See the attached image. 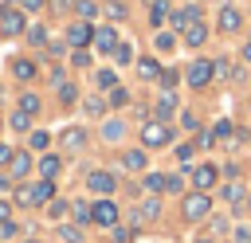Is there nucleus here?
Returning <instances> with one entry per match:
<instances>
[{
	"mask_svg": "<svg viewBox=\"0 0 251 243\" xmlns=\"http://www.w3.org/2000/svg\"><path fill=\"white\" fill-rule=\"evenodd\" d=\"M35 169H39V172H43V180H51V176H55V172H59V169H63V161H59V157H51V153H47V157H39V165H35Z\"/></svg>",
	"mask_w": 251,
	"mask_h": 243,
	"instance_id": "dca6fc26",
	"label": "nucleus"
},
{
	"mask_svg": "<svg viewBox=\"0 0 251 243\" xmlns=\"http://www.w3.org/2000/svg\"><path fill=\"white\" fill-rule=\"evenodd\" d=\"M24 243H39V239H24Z\"/></svg>",
	"mask_w": 251,
	"mask_h": 243,
	"instance_id": "864d4df0",
	"label": "nucleus"
},
{
	"mask_svg": "<svg viewBox=\"0 0 251 243\" xmlns=\"http://www.w3.org/2000/svg\"><path fill=\"white\" fill-rule=\"evenodd\" d=\"M216 176H220L216 165H196V169H192V184H196L200 192H208V188L216 184Z\"/></svg>",
	"mask_w": 251,
	"mask_h": 243,
	"instance_id": "1a4fd4ad",
	"label": "nucleus"
},
{
	"mask_svg": "<svg viewBox=\"0 0 251 243\" xmlns=\"http://www.w3.org/2000/svg\"><path fill=\"white\" fill-rule=\"evenodd\" d=\"M90 39H94V27H90L86 20H78V24L67 27V43H75V51H78L82 43H90Z\"/></svg>",
	"mask_w": 251,
	"mask_h": 243,
	"instance_id": "0eeeda50",
	"label": "nucleus"
},
{
	"mask_svg": "<svg viewBox=\"0 0 251 243\" xmlns=\"http://www.w3.org/2000/svg\"><path fill=\"white\" fill-rule=\"evenodd\" d=\"M114 59H118V63H129V59H133V51H129L126 43H118V51H114Z\"/></svg>",
	"mask_w": 251,
	"mask_h": 243,
	"instance_id": "4c0bfd02",
	"label": "nucleus"
},
{
	"mask_svg": "<svg viewBox=\"0 0 251 243\" xmlns=\"http://www.w3.org/2000/svg\"><path fill=\"white\" fill-rule=\"evenodd\" d=\"M212 74H216V63H212V59H196V63L188 67V86H196V90H200V86H208V82H212Z\"/></svg>",
	"mask_w": 251,
	"mask_h": 243,
	"instance_id": "f03ea898",
	"label": "nucleus"
},
{
	"mask_svg": "<svg viewBox=\"0 0 251 243\" xmlns=\"http://www.w3.org/2000/svg\"><path fill=\"white\" fill-rule=\"evenodd\" d=\"M196 243H212V239H196Z\"/></svg>",
	"mask_w": 251,
	"mask_h": 243,
	"instance_id": "603ef678",
	"label": "nucleus"
},
{
	"mask_svg": "<svg viewBox=\"0 0 251 243\" xmlns=\"http://www.w3.org/2000/svg\"><path fill=\"white\" fill-rule=\"evenodd\" d=\"M94 47L106 51V55L118 51V31H114V27H98V31H94Z\"/></svg>",
	"mask_w": 251,
	"mask_h": 243,
	"instance_id": "9b49d317",
	"label": "nucleus"
},
{
	"mask_svg": "<svg viewBox=\"0 0 251 243\" xmlns=\"http://www.w3.org/2000/svg\"><path fill=\"white\" fill-rule=\"evenodd\" d=\"M98 86H102V90H114V86H118V74H114V71H98Z\"/></svg>",
	"mask_w": 251,
	"mask_h": 243,
	"instance_id": "a878e982",
	"label": "nucleus"
},
{
	"mask_svg": "<svg viewBox=\"0 0 251 243\" xmlns=\"http://www.w3.org/2000/svg\"><path fill=\"white\" fill-rule=\"evenodd\" d=\"M20 31H24V12H20V8L4 12V16H0V35H20Z\"/></svg>",
	"mask_w": 251,
	"mask_h": 243,
	"instance_id": "6e6552de",
	"label": "nucleus"
},
{
	"mask_svg": "<svg viewBox=\"0 0 251 243\" xmlns=\"http://www.w3.org/2000/svg\"><path fill=\"white\" fill-rule=\"evenodd\" d=\"M20 8H24V12H39V8H43V0H20Z\"/></svg>",
	"mask_w": 251,
	"mask_h": 243,
	"instance_id": "a18cd8bd",
	"label": "nucleus"
},
{
	"mask_svg": "<svg viewBox=\"0 0 251 243\" xmlns=\"http://www.w3.org/2000/svg\"><path fill=\"white\" fill-rule=\"evenodd\" d=\"M176 82H180V74H176V71H161V86H165V90H173Z\"/></svg>",
	"mask_w": 251,
	"mask_h": 243,
	"instance_id": "72a5a7b5",
	"label": "nucleus"
},
{
	"mask_svg": "<svg viewBox=\"0 0 251 243\" xmlns=\"http://www.w3.org/2000/svg\"><path fill=\"white\" fill-rule=\"evenodd\" d=\"M102 137H106V141H118V137H122V122H106V125H102Z\"/></svg>",
	"mask_w": 251,
	"mask_h": 243,
	"instance_id": "bb28decb",
	"label": "nucleus"
},
{
	"mask_svg": "<svg viewBox=\"0 0 251 243\" xmlns=\"http://www.w3.org/2000/svg\"><path fill=\"white\" fill-rule=\"evenodd\" d=\"M8 216H12V208H8L4 200H0V219H8Z\"/></svg>",
	"mask_w": 251,
	"mask_h": 243,
	"instance_id": "09e8293b",
	"label": "nucleus"
},
{
	"mask_svg": "<svg viewBox=\"0 0 251 243\" xmlns=\"http://www.w3.org/2000/svg\"><path fill=\"white\" fill-rule=\"evenodd\" d=\"M59 98H63V102H75V86L63 82V86H59Z\"/></svg>",
	"mask_w": 251,
	"mask_h": 243,
	"instance_id": "37998d69",
	"label": "nucleus"
},
{
	"mask_svg": "<svg viewBox=\"0 0 251 243\" xmlns=\"http://www.w3.org/2000/svg\"><path fill=\"white\" fill-rule=\"evenodd\" d=\"M110 102H114V106H126V102H129V94H126L122 86H114V90H110Z\"/></svg>",
	"mask_w": 251,
	"mask_h": 243,
	"instance_id": "f704fd0d",
	"label": "nucleus"
},
{
	"mask_svg": "<svg viewBox=\"0 0 251 243\" xmlns=\"http://www.w3.org/2000/svg\"><path fill=\"white\" fill-rule=\"evenodd\" d=\"M82 141H86L82 129H67V133H63V145H67V149H82Z\"/></svg>",
	"mask_w": 251,
	"mask_h": 243,
	"instance_id": "aec40b11",
	"label": "nucleus"
},
{
	"mask_svg": "<svg viewBox=\"0 0 251 243\" xmlns=\"http://www.w3.org/2000/svg\"><path fill=\"white\" fill-rule=\"evenodd\" d=\"M47 141H51V133H43V129L31 133V145H35V149H47Z\"/></svg>",
	"mask_w": 251,
	"mask_h": 243,
	"instance_id": "c9c22d12",
	"label": "nucleus"
},
{
	"mask_svg": "<svg viewBox=\"0 0 251 243\" xmlns=\"http://www.w3.org/2000/svg\"><path fill=\"white\" fill-rule=\"evenodd\" d=\"M106 12H110V20H122V16H126V4H122V0H114Z\"/></svg>",
	"mask_w": 251,
	"mask_h": 243,
	"instance_id": "e433bc0d",
	"label": "nucleus"
},
{
	"mask_svg": "<svg viewBox=\"0 0 251 243\" xmlns=\"http://www.w3.org/2000/svg\"><path fill=\"white\" fill-rule=\"evenodd\" d=\"M75 216H78V223H86V219H90V204H78V200H75Z\"/></svg>",
	"mask_w": 251,
	"mask_h": 243,
	"instance_id": "a19ab883",
	"label": "nucleus"
},
{
	"mask_svg": "<svg viewBox=\"0 0 251 243\" xmlns=\"http://www.w3.org/2000/svg\"><path fill=\"white\" fill-rule=\"evenodd\" d=\"M208 208H212L208 192H192V196H184V204H180L184 219H200V216H208Z\"/></svg>",
	"mask_w": 251,
	"mask_h": 243,
	"instance_id": "7ed1b4c3",
	"label": "nucleus"
},
{
	"mask_svg": "<svg viewBox=\"0 0 251 243\" xmlns=\"http://www.w3.org/2000/svg\"><path fill=\"white\" fill-rule=\"evenodd\" d=\"M239 24H243V16H239V8H231V4H224V8H220V31H239Z\"/></svg>",
	"mask_w": 251,
	"mask_h": 243,
	"instance_id": "9d476101",
	"label": "nucleus"
},
{
	"mask_svg": "<svg viewBox=\"0 0 251 243\" xmlns=\"http://www.w3.org/2000/svg\"><path fill=\"white\" fill-rule=\"evenodd\" d=\"M180 188H184V176L169 172V176H165V192H180Z\"/></svg>",
	"mask_w": 251,
	"mask_h": 243,
	"instance_id": "473e14b6",
	"label": "nucleus"
},
{
	"mask_svg": "<svg viewBox=\"0 0 251 243\" xmlns=\"http://www.w3.org/2000/svg\"><path fill=\"white\" fill-rule=\"evenodd\" d=\"M16 204H20V208H35V204H39V200H35V184H20V188H16Z\"/></svg>",
	"mask_w": 251,
	"mask_h": 243,
	"instance_id": "f3484780",
	"label": "nucleus"
},
{
	"mask_svg": "<svg viewBox=\"0 0 251 243\" xmlns=\"http://www.w3.org/2000/svg\"><path fill=\"white\" fill-rule=\"evenodd\" d=\"M59 239L63 243H82V231L78 227H59Z\"/></svg>",
	"mask_w": 251,
	"mask_h": 243,
	"instance_id": "c85d7f7f",
	"label": "nucleus"
},
{
	"mask_svg": "<svg viewBox=\"0 0 251 243\" xmlns=\"http://www.w3.org/2000/svg\"><path fill=\"white\" fill-rule=\"evenodd\" d=\"M145 192H165V176L161 172H145Z\"/></svg>",
	"mask_w": 251,
	"mask_h": 243,
	"instance_id": "4be33fe9",
	"label": "nucleus"
},
{
	"mask_svg": "<svg viewBox=\"0 0 251 243\" xmlns=\"http://www.w3.org/2000/svg\"><path fill=\"white\" fill-rule=\"evenodd\" d=\"M102 110H106L102 98H86V114H102Z\"/></svg>",
	"mask_w": 251,
	"mask_h": 243,
	"instance_id": "ea45409f",
	"label": "nucleus"
},
{
	"mask_svg": "<svg viewBox=\"0 0 251 243\" xmlns=\"http://www.w3.org/2000/svg\"><path fill=\"white\" fill-rule=\"evenodd\" d=\"M27 125H31V114L16 110V114H12V129H27Z\"/></svg>",
	"mask_w": 251,
	"mask_h": 243,
	"instance_id": "2f4dec72",
	"label": "nucleus"
},
{
	"mask_svg": "<svg viewBox=\"0 0 251 243\" xmlns=\"http://www.w3.org/2000/svg\"><path fill=\"white\" fill-rule=\"evenodd\" d=\"M169 137H173V129L165 122H145L141 125V145L145 149H161V145H169Z\"/></svg>",
	"mask_w": 251,
	"mask_h": 243,
	"instance_id": "f257e3e1",
	"label": "nucleus"
},
{
	"mask_svg": "<svg viewBox=\"0 0 251 243\" xmlns=\"http://www.w3.org/2000/svg\"><path fill=\"white\" fill-rule=\"evenodd\" d=\"M216 137H231V122H216Z\"/></svg>",
	"mask_w": 251,
	"mask_h": 243,
	"instance_id": "c03bdc74",
	"label": "nucleus"
},
{
	"mask_svg": "<svg viewBox=\"0 0 251 243\" xmlns=\"http://www.w3.org/2000/svg\"><path fill=\"white\" fill-rule=\"evenodd\" d=\"M71 63H75V67H86V63H90V51H82V47H78V51L71 55Z\"/></svg>",
	"mask_w": 251,
	"mask_h": 243,
	"instance_id": "58836bf2",
	"label": "nucleus"
},
{
	"mask_svg": "<svg viewBox=\"0 0 251 243\" xmlns=\"http://www.w3.org/2000/svg\"><path fill=\"white\" fill-rule=\"evenodd\" d=\"M141 216H145V219H157V216H161V204H157V200H145V204H137V219H141Z\"/></svg>",
	"mask_w": 251,
	"mask_h": 243,
	"instance_id": "412c9836",
	"label": "nucleus"
},
{
	"mask_svg": "<svg viewBox=\"0 0 251 243\" xmlns=\"http://www.w3.org/2000/svg\"><path fill=\"white\" fill-rule=\"evenodd\" d=\"M165 16H169V4H165V0H153V12H149V20H153V24H165Z\"/></svg>",
	"mask_w": 251,
	"mask_h": 243,
	"instance_id": "b1692460",
	"label": "nucleus"
},
{
	"mask_svg": "<svg viewBox=\"0 0 251 243\" xmlns=\"http://www.w3.org/2000/svg\"><path fill=\"white\" fill-rule=\"evenodd\" d=\"M12 157H16V153H12L8 145H0V165H12Z\"/></svg>",
	"mask_w": 251,
	"mask_h": 243,
	"instance_id": "de8ad7c7",
	"label": "nucleus"
},
{
	"mask_svg": "<svg viewBox=\"0 0 251 243\" xmlns=\"http://www.w3.org/2000/svg\"><path fill=\"white\" fill-rule=\"evenodd\" d=\"M204 39H208V27H204V24H192V27L184 31V47H200Z\"/></svg>",
	"mask_w": 251,
	"mask_h": 243,
	"instance_id": "4468645a",
	"label": "nucleus"
},
{
	"mask_svg": "<svg viewBox=\"0 0 251 243\" xmlns=\"http://www.w3.org/2000/svg\"><path fill=\"white\" fill-rule=\"evenodd\" d=\"M173 110H176V98H173V94H165V98L157 102V122H165V118H173Z\"/></svg>",
	"mask_w": 251,
	"mask_h": 243,
	"instance_id": "6ab92c4d",
	"label": "nucleus"
},
{
	"mask_svg": "<svg viewBox=\"0 0 251 243\" xmlns=\"http://www.w3.org/2000/svg\"><path fill=\"white\" fill-rule=\"evenodd\" d=\"M27 39H31V43H35V47H39V43H43V39H47V31H43V27H31V31H27Z\"/></svg>",
	"mask_w": 251,
	"mask_h": 243,
	"instance_id": "79ce46f5",
	"label": "nucleus"
},
{
	"mask_svg": "<svg viewBox=\"0 0 251 243\" xmlns=\"http://www.w3.org/2000/svg\"><path fill=\"white\" fill-rule=\"evenodd\" d=\"M243 63H251V43H247V47H243Z\"/></svg>",
	"mask_w": 251,
	"mask_h": 243,
	"instance_id": "8fccbe9b",
	"label": "nucleus"
},
{
	"mask_svg": "<svg viewBox=\"0 0 251 243\" xmlns=\"http://www.w3.org/2000/svg\"><path fill=\"white\" fill-rule=\"evenodd\" d=\"M122 165H126L129 172H141V169L149 165V157H145L141 149H129V153H122Z\"/></svg>",
	"mask_w": 251,
	"mask_h": 243,
	"instance_id": "f8f14e48",
	"label": "nucleus"
},
{
	"mask_svg": "<svg viewBox=\"0 0 251 243\" xmlns=\"http://www.w3.org/2000/svg\"><path fill=\"white\" fill-rule=\"evenodd\" d=\"M90 223H102V227H118V204L114 200H98L90 208Z\"/></svg>",
	"mask_w": 251,
	"mask_h": 243,
	"instance_id": "20e7f679",
	"label": "nucleus"
},
{
	"mask_svg": "<svg viewBox=\"0 0 251 243\" xmlns=\"http://www.w3.org/2000/svg\"><path fill=\"white\" fill-rule=\"evenodd\" d=\"M86 188H90V192H98V196H110V192L118 188V180H114L110 172H102V169H98V172H90V176H86Z\"/></svg>",
	"mask_w": 251,
	"mask_h": 243,
	"instance_id": "39448f33",
	"label": "nucleus"
},
{
	"mask_svg": "<svg viewBox=\"0 0 251 243\" xmlns=\"http://www.w3.org/2000/svg\"><path fill=\"white\" fill-rule=\"evenodd\" d=\"M173 47H176V35L161 31V35H157V51H173Z\"/></svg>",
	"mask_w": 251,
	"mask_h": 243,
	"instance_id": "7c9ffc66",
	"label": "nucleus"
},
{
	"mask_svg": "<svg viewBox=\"0 0 251 243\" xmlns=\"http://www.w3.org/2000/svg\"><path fill=\"white\" fill-rule=\"evenodd\" d=\"M55 4H59V8H71V4H75V0H55Z\"/></svg>",
	"mask_w": 251,
	"mask_h": 243,
	"instance_id": "3c124183",
	"label": "nucleus"
},
{
	"mask_svg": "<svg viewBox=\"0 0 251 243\" xmlns=\"http://www.w3.org/2000/svg\"><path fill=\"white\" fill-rule=\"evenodd\" d=\"M12 74H16L20 82L35 78V63H31V59H12Z\"/></svg>",
	"mask_w": 251,
	"mask_h": 243,
	"instance_id": "ddd939ff",
	"label": "nucleus"
},
{
	"mask_svg": "<svg viewBox=\"0 0 251 243\" xmlns=\"http://www.w3.org/2000/svg\"><path fill=\"white\" fill-rule=\"evenodd\" d=\"M51 196H55V184H51V180H39V184H35V200H39V204H47Z\"/></svg>",
	"mask_w": 251,
	"mask_h": 243,
	"instance_id": "5701e85b",
	"label": "nucleus"
},
{
	"mask_svg": "<svg viewBox=\"0 0 251 243\" xmlns=\"http://www.w3.org/2000/svg\"><path fill=\"white\" fill-rule=\"evenodd\" d=\"M75 12H78V20H90V16H94V0H78Z\"/></svg>",
	"mask_w": 251,
	"mask_h": 243,
	"instance_id": "c756f323",
	"label": "nucleus"
},
{
	"mask_svg": "<svg viewBox=\"0 0 251 243\" xmlns=\"http://www.w3.org/2000/svg\"><path fill=\"white\" fill-rule=\"evenodd\" d=\"M220 196H224V200H231V204H239V200H243V188H239V184H224V192H220Z\"/></svg>",
	"mask_w": 251,
	"mask_h": 243,
	"instance_id": "cd10ccee",
	"label": "nucleus"
},
{
	"mask_svg": "<svg viewBox=\"0 0 251 243\" xmlns=\"http://www.w3.org/2000/svg\"><path fill=\"white\" fill-rule=\"evenodd\" d=\"M27 169H31V157H27V153H16V157H12V165H8V172H12L16 180H20V176H27Z\"/></svg>",
	"mask_w": 251,
	"mask_h": 243,
	"instance_id": "2eb2a0df",
	"label": "nucleus"
},
{
	"mask_svg": "<svg viewBox=\"0 0 251 243\" xmlns=\"http://www.w3.org/2000/svg\"><path fill=\"white\" fill-rule=\"evenodd\" d=\"M114 235H118L122 243H129V239H133V231H129V227H114Z\"/></svg>",
	"mask_w": 251,
	"mask_h": 243,
	"instance_id": "49530a36",
	"label": "nucleus"
},
{
	"mask_svg": "<svg viewBox=\"0 0 251 243\" xmlns=\"http://www.w3.org/2000/svg\"><path fill=\"white\" fill-rule=\"evenodd\" d=\"M20 110L24 114H35L39 110V94H20Z\"/></svg>",
	"mask_w": 251,
	"mask_h": 243,
	"instance_id": "393cba45",
	"label": "nucleus"
},
{
	"mask_svg": "<svg viewBox=\"0 0 251 243\" xmlns=\"http://www.w3.org/2000/svg\"><path fill=\"white\" fill-rule=\"evenodd\" d=\"M137 74H141V78H161L157 59H141V63H137Z\"/></svg>",
	"mask_w": 251,
	"mask_h": 243,
	"instance_id": "a211bd4d",
	"label": "nucleus"
},
{
	"mask_svg": "<svg viewBox=\"0 0 251 243\" xmlns=\"http://www.w3.org/2000/svg\"><path fill=\"white\" fill-rule=\"evenodd\" d=\"M192 24H200V8H196V4H188V8L173 12V31H188Z\"/></svg>",
	"mask_w": 251,
	"mask_h": 243,
	"instance_id": "423d86ee",
	"label": "nucleus"
}]
</instances>
